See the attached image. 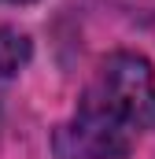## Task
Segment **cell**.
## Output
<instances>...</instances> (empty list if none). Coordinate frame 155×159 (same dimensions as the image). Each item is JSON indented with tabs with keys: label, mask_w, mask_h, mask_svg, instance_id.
Here are the masks:
<instances>
[{
	"label": "cell",
	"mask_w": 155,
	"mask_h": 159,
	"mask_svg": "<svg viewBox=\"0 0 155 159\" xmlns=\"http://www.w3.org/2000/svg\"><path fill=\"white\" fill-rule=\"evenodd\" d=\"M133 137L137 129L81 96L74 119L55 133V152L59 159H122L133 148Z\"/></svg>",
	"instance_id": "obj_2"
},
{
	"label": "cell",
	"mask_w": 155,
	"mask_h": 159,
	"mask_svg": "<svg viewBox=\"0 0 155 159\" xmlns=\"http://www.w3.org/2000/svg\"><path fill=\"white\" fill-rule=\"evenodd\" d=\"M30 52L33 48H30V37L26 34H19L11 26H0V78L22 70L30 63Z\"/></svg>",
	"instance_id": "obj_3"
},
{
	"label": "cell",
	"mask_w": 155,
	"mask_h": 159,
	"mask_svg": "<svg viewBox=\"0 0 155 159\" xmlns=\"http://www.w3.org/2000/svg\"><path fill=\"white\" fill-rule=\"evenodd\" d=\"M85 100L111 111L129 129H155V78L140 56H111L85 89Z\"/></svg>",
	"instance_id": "obj_1"
},
{
	"label": "cell",
	"mask_w": 155,
	"mask_h": 159,
	"mask_svg": "<svg viewBox=\"0 0 155 159\" xmlns=\"http://www.w3.org/2000/svg\"><path fill=\"white\" fill-rule=\"evenodd\" d=\"M0 4H30V0H0Z\"/></svg>",
	"instance_id": "obj_4"
}]
</instances>
